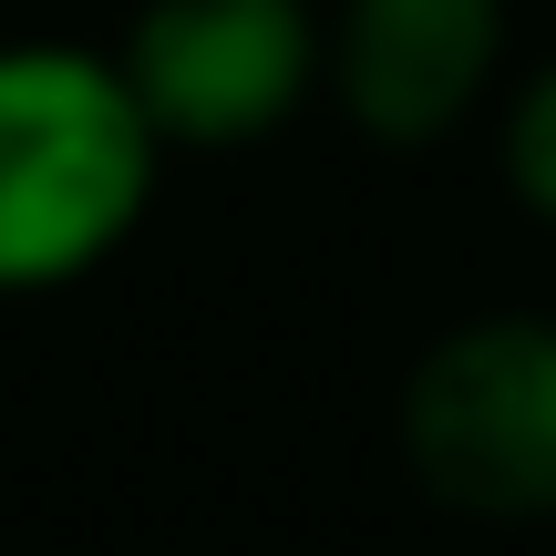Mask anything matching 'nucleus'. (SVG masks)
Returning <instances> with one entry per match:
<instances>
[{"mask_svg": "<svg viewBox=\"0 0 556 556\" xmlns=\"http://www.w3.org/2000/svg\"><path fill=\"white\" fill-rule=\"evenodd\" d=\"M155 186L165 144L124 93L114 41H0V299H52L114 268Z\"/></svg>", "mask_w": 556, "mask_h": 556, "instance_id": "f257e3e1", "label": "nucleus"}, {"mask_svg": "<svg viewBox=\"0 0 556 556\" xmlns=\"http://www.w3.org/2000/svg\"><path fill=\"white\" fill-rule=\"evenodd\" d=\"M402 475L464 526H556V309H464L392 402Z\"/></svg>", "mask_w": 556, "mask_h": 556, "instance_id": "f03ea898", "label": "nucleus"}, {"mask_svg": "<svg viewBox=\"0 0 556 556\" xmlns=\"http://www.w3.org/2000/svg\"><path fill=\"white\" fill-rule=\"evenodd\" d=\"M516 73V0H330L319 103L371 155H433L495 114Z\"/></svg>", "mask_w": 556, "mask_h": 556, "instance_id": "20e7f679", "label": "nucleus"}, {"mask_svg": "<svg viewBox=\"0 0 556 556\" xmlns=\"http://www.w3.org/2000/svg\"><path fill=\"white\" fill-rule=\"evenodd\" d=\"M495 176H505V197L526 206V217L556 238V41L536 62H516L505 73V93H495Z\"/></svg>", "mask_w": 556, "mask_h": 556, "instance_id": "39448f33", "label": "nucleus"}, {"mask_svg": "<svg viewBox=\"0 0 556 556\" xmlns=\"http://www.w3.org/2000/svg\"><path fill=\"white\" fill-rule=\"evenodd\" d=\"M114 73L165 165L258 155L319 103V0H135Z\"/></svg>", "mask_w": 556, "mask_h": 556, "instance_id": "7ed1b4c3", "label": "nucleus"}]
</instances>
